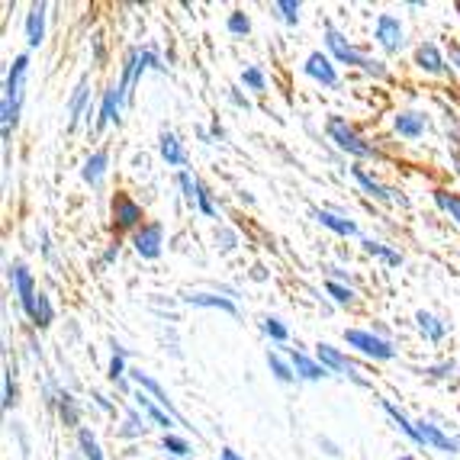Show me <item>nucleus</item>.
<instances>
[{"instance_id":"nucleus-1","label":"nucleus","mask_w":460,"mask_h":460,"mask_svg":"<svg viewBox=\"0 0 460 460\" xmlns=\"http://www.w3.org/2000/svg\"><path fill=\"white\" fill-rule=\"evenodd\" d=\"M30 71V55H16L7 71V84H4V100H0V126H4V148L10 146V132L16 129L20 107H23V81Z\"/></svg>"},{"instance_id":"nucleus-2","label":"nucleus","mask_w":460,"mask_h":460,"mask_svg":"<svg viewBox=\"0 0 460 460\" xmlns=\"http://www.w3.org/2000/svg\"><path fill=\"white\" fill-rule=\"evenodd\" d=\"M325 46H329V52H332L335 62L351 65V68L364 71V75H370V77H380V81L386 77V65L380 62V58H370V55L358 52V49H354L351 42L335 30V26H325Z\"/></svg>"},{"instance_id":"nucleus-3","label":"nucleus","mask_w":460,"mask_h":460,"mask_svg":"<svg viewBox=\"0 0 460 460\" xmlns=\"http://www.w3.org/2000/svg\"><path fill=\"white\" fill-rule=\"evenodd\" d=\"M325 132H329V138L335 142L338 152L351 155V158H367V162H384V152L376 146H370L367 138L358 136V129L348 119H341V116H332L329 123H325Z\"/></svg>"},{"instance_id":"nucleus-4","label":"nucleus","mask_w":460,"mask_h":460,"mask_svg":"<svg viewBox=\"0 0 460 460\" xmlns=\"http://www.w3.org/2000/svg\"><path fill=\"white\" fill-rule=\"evenodd\" d=\"M148 68L164 71L168 65H162V58H158V55H155L152 49H132V52L126 55L123 75H119V91L126 93V100H129V93H132V84H136L138 77L146 75Z\"/></svg>"},{"instance_id":"nucleus-5","label":"nucleus","mask_w":460,"mask_h":460,"mask_svg":"<svg viewBox=\"0 0 460 460\" xmlns=\"http://www.w3.org/2000/svg\"><path fill=\"white\" fill-rule=\"evenodd\" d=\"M345 341L354 351H361L364 358H374V361H393V358H396V348H393L386 338L374 335V332H367V329H345Z\"/></svg>"},{"instance_id":"nucleus-6","label":"nucleus","mask_w":460,"mask_h":460,"mask_svg":"<svg viewBox=\"0 0 460 460\" xmlns=\"http://www.w3.org/2000/svg\"><path fill=\"white\" fill-rule=\"evenodd\" d=\"M7 277H10V287H13V296L16 303H20V309H23L26 315H32V309H36V277H32V270L26 268L23 261H13L7 268Z\"/></svg>"},{"instance_id":"nucleus-7","label":"nucleus","mask_w":460,"mask_h":460,"mask_svg":"<svg viewBox=\"0 0 460 460\" xmlns=\"http://www.w3.org/2000/svg\"><path fill=\"white\" fill-rule=\"evenodd\" d=\"M374 39L380 42V49L390 55H399L406 49V26L402 20L393 13H380L376 16V26H374Z\"/></svg>"},{"instance_id":"nucleus-8","label":"nucleus","mask_w":460,"mask_h":460,"mask_svg":"<svg viewBox=\"0 0 460 460\" xmlns=\"http://www.w3.org/2000/svg\"><path fill=\"white\" fill-rule=\"evenodd\" d=\"M315 361L323 364L329 374H341V376H348V380H354L358 386H367V380L361 376V370L354 367L351 361H348L345 354L338 351V348H332L329 341H323V345H315Z\"/></svg>"},{"instance_id":"nucleus-9","label":"nucleus","mask_w":460,"mask_h":460,"mask_svg":"<svg viewBox=\"0 0 460 460\" xmlns=\"http://www.w3.org/2000/svg\"><path fill=\"white\" fill-rule=\"evenodd\" d=\"M132 248H136V254H138V258H146V261L162 258L164 226L162 223H146L138 232H132Z\"/></svg>"},{"instance_id":"nucleus-10","label":"nucleus","mask_w":460,"mask_h":460,"mask_svg":"<svg viewBox=\"0 0 460 460\" xmlns=\"http://www.w3.org/2000/svg\"><path fill=\"white\" fill-rule=\"evenodd\" d=\"M113 226L123 232L142 229V207H138L129 193H116L113 197Z\"/></svg>"},{"instance_id":"nucleus-11","label":"nucleus","mask_w":460,"mask_h":460,"mask_svg":"<svg viewBox=\"0 0 460 460\" xmlns=\"http://www.w3.org/2000/svg\"><path fill=\"white\" fill-rule=\"evenodd\" d=\"M123 103H126V93L119 91V84L107 87L103 91V100H100V110H97V132L107 129V126H119V113H123Z\"/></svg>"},{"instance_id":"nucleus-12","label":"nucleus","mask_w":460,"mask_h":460,"mask_svg":"<svg viewBox=\"0 0 460 460\" xmlns=\"http://www.w3.org/2000/svg\"><path fill=\"white\" fill-rule=\"evenodd\" d=\"M129 376H132V384H136L138 390H142V393H148V396H152L155 402H158V406H162V409H168V412L174 415V419H177V425H184V419H181V415H177L174 402H171L168 390H164V386L158 384V380H155L152 374H146V370H132Z\"/></svg>"},{"instance_id":"nucleus-13","label":"nucleus","mask_w":460,"mask_h":460,"mask_svg":"<svg viewBox=\"0 0 460 460\" xmlns=\"http://www.w3.org/2000/svg\"><path fill=\"white\" fill-rule=\"evenodd\" d=\"M303 75L313 77V81H319L323 87H338V71H335V62H332L329 55L323 52H313L303 62Z\"/></svg>"},{"instance_id":"nucleus-14","label":"nucleus","mask_w":460,"mask_h":460,"mask_svg":"<svg viewBox=\"0 0 460 460\" xmlns=\"http://www.w3.org/2000/svg\"><path fill=\"white\" fill-rule=\"evenodd\" d=\"M132 399H136V409H138V412H142L148 419V425H158V429H164L171 435V429L177 425V419L168 412V409H162L152 396H148V393H142V390H138Z\"/></svg>"},{"instance_id":"nucleus-15","label":"nucleus","mask_w":460,"mask_h":460,"mask_svg":"<svg viewBox=\"0 0 460 460\" xmlns=\"http://www.w3.org/2000/svg\"><path fill=\"white\" fill-rule=\"evenodd\" d=\"M46 13L49 4H32L26 13V46L30 49H39L46 42Z\"/></svg>"},{"instance_id":"nucleus-16","label":"nucleus","mask_w":460,"mask_h":460,"mask_svg":"<svg viewBox=\"0 0 460 460\" xmlns=\"http://www.w3.org/2000/svg\"><path fill=\"white\" fill-rule=\"evenodd\" d=\"M419 425V435H422V445L425 447H431V451H445V454H457V441H454L451 435H445V431L438 429L435 422H415Z\"/></svg>"},{"instance_id":"nucleus-17","label":"nucleus","mask_w":460,"mask_h":460,"mask_svg":"<svg viewBox=\"0 0 460 460\" xmlns=\"http://www.w3.org/2000/svg\"><path fill=\"white\" fill-rule=\"evenodd\" d=\"M351 177L358 181V184H361V190L370 193L374 199H384V203H402V197H399V193L393 190V187L380 184V181H376V177H370L364 168H351Z\"/></svg>"},{"instance_id":"nucleus-18","label":"nucleus","mask_w":460,"mask_h":460,"mask_svg":"<svg viewBox=\"0 0 460 460\" xmlns=\"http://www.w3.org/2000/svg\"><path fill=\"white\" fill-rule=\"evenodd\" d=\"M393 129H396V136H402V138H419V136H425V129H429V119H425V113L402 110V113L393 116Z\"/></svg>"},{"instance_id":"nucleus-19","label":"nucleus","mask_w":460,"mask_h":460,"mask_svg":"<svg viewBox=\"0 0 460 460\" xmlns=\"http://www.w3.org/2000/svg\"><path fill=\"white\" fill-rule=\"evenodd\" d=\"M415 65L425 71V75H447V62L441 49L435 42H422V46L415 49Z\"/></svg>"},{"instance_id":"nucleus-20","label":"nucleus","mask_w":460,"mask_h":460,"mask_svg":"<svg viewBox=\"0 0 460 460\" xmlns=\"http://www.w3.org/2000/svg\"><path fill=\"white\" fill-rule=\"evenodd\" d=\"M290 364H293V374H296L299 380H309V384H315V380H325V376H329V370H325L323 364L315 361V358H309V354L296 351V348L290 351Z\"/></svg>"},{"instance_id":"nucleus-21","label":"nucleus","mask_w":460,"mask_h":460,"mask_svg":"<svg viewBox=\"0 0 460 460\" xmlns=\"http://www.w3.org/2000/svg\"><path fill=\"white\" fill-rule=\"evenodd\" d=\"M184 303H187V306L219 309V313L238 315V306H235V299H229V296H219V293H187V296H184Z\"/></svg>"},{"instance_id":"nucleus-22","label":"nucleus","mask_w":460,"mask_h":460,"mask_svg":"<svg viewBox=\"0 0 460 460\" xmlns=\"http://www.w3.org/2000/svg\"><path fill=\"white\" fill-rule=\"evenodd\" d=\"M107 171H110V152L107 148H97V152L84 162V168H81V177H84L91 187H100L103 184V177H107Z\"/></svg>"},{"instance_id":"nucleus-23","label":"nucleus","mask_w":460,"mask_h":460,"mask_svg":"<svg viewBox=\"0 0 460 460\" xmlns=\"http://www.w3.org/2000/svg\"><path fill=\"white\" fill-rule=\"evenodd\" d=\"M158 152H162V158L168 162V168H184L187 164V152L174 132H168V129L162 132V138H158Z\"/></svg>"},{"instance_id":"nucleus-24","label":"nucleus","mask_w":460,"mask_h":460,"mask_svg":"<svg viewBox=\"0 0 460 460\" xmlns=\"http://www.w3.org/2000/svg\"><path fill=\"white\" fill-rule=\"evenodd\" d=\"M313 216H315V223L319 226H325V229H332L335 235H358V223L354 219H345V216H338V213H332V209H313Z\"/></svg>"},{"instance_id":"nucleus-25","label":"nucleus","mask_w":460,"mask_h":460,"mask_svg":"<svg viewBox=\"0 0 460 460\" xmlns=\"http://www.w3.org/2000/svg\"><path fill=\"white\" fill-rule=\"evenodd\" d=\"M384 412L390 415L393 422H396V429L402 431V435L412 441V445H422V435H419V425L415 422H409V415L402 412V409L396 406V402H390V399H384Z\"/></svg>"},{"instance_id":"nucleus-26","label":"nucleus","mask_w":460,"mask_h":460,"mask_svg":"<svg viewBox=\"0 0 460 460\" xmlns=\"http://www.w3.org/2000/svg\"><path fill=\"white\" fill-rule=\"evenodd\" d=\"M87 97H91V91H87V77H81L77 87H75V93H71V100H68L71 126L81 123V116H91V103H87Z\"/></svg>"},{"instance_id":"nucleus-27","label":"nucleus","mask_w":460,"mask_h":460,"mask_svg":"<svg viewBox=\"0 0 460 460\" xmlns=\"http://www.w3.org/2000/svg\"><path fill=\"white\" fill-rule=\"evenodd\" d=\"M415 325H419V332H422L425 338H429V341H441V338L447 335V323L445 319H438V315H431V313H415Z\"/></svg>"},{"instance_id":"nucleus-28","label":"nucleus","mask_w":460,"mask_h":460,"mask_svg":"<svg viewBox=\"0 0 460 460\" xmlns=\"http://www.w3.org/2000/svg\"><path fill=\"white\" fill-rule=\"evenodd\" d=\"M55 406H58V415H62V422L68 425V429H75L77 422H81V409H77L75 396L65 390H58V396H55Z\"/></svg>"},{"instance_id":"nucleus-29","label":"nucleus","mask_w":460,"mask_h":460,"mask_svg":"<svg viewBox=\"0 0 460 460\" xmlns=\"http://www.w3.org/2000/svg\"><path fill=\"white\" fill-rule=\"evenodd\" d=\"M110 380H113L119 390H129V384H126V348L116 345L113 341V361H110Z\"/></svg>"},{"instance_id":"nucleus-30","label":"nucleus","mask_w":460,"mask_h":460,"mask_svg":"<svg viewBox=\"0 0 460 460\" xmlns=\"http://www.w3.org/2000/svg\"><path fill=\"white\" fill-rule=\"evenodd\" d=\"M32 325L36 329H49L52 325V319H55V306H52V299L46 296V293H39L36 296V309H32Z\"/></svg>"},{"instance_id":"nucleus-31","label":"nucleus","mask_w":460,"mask_h":460,"mask_svg":"<svg viewBox=\"0 0 460 460\" xmlns=\"http://www.w3.org/2000/svg\"><path fill=\"white\" fill-rule=\"evenodd\" d=\"M148 431V419L146 415H138V409H126V422L119 429L123 438H142Z\"/></svg>"},{"instance_id":"nucleus-32","label":"nucleus","mask_w":460,"mask_h":460,"mask_svg":"<svg viewBox=\"0 0 460 460\" xmlns=\"http://www.w3.org/2000/svg\"><path fill=\"white\" fill-rule=\"evenodd\" d=\"M77 447L84 454V460H103V451H100V441L91 429H77Z\"/></svg>"},{"instance_id":"nucleus-33","label":"nucleus","mask_w":460,"mask_h":460,"mask_svg":"<svg viewBox=\"0 0 460 460\" xmlns=\"http://www.w3.org/2000/svg\"><path fill=\"white\" fill-rule=\"evenodd\" d=\"M364 252L367 254H376V258H384L390 268H399L402 264V254L393 252V248H386L384 242H376V238H364Z\"/></svg>"},{"instance_id":"nucleus-34","label":"nucleus","mask_w":460,"mask_h":460,"mask_svg":"<svg viewBox=\"0 0 460 460\" xmlns=\"http://www.w3.org/2000/svg\"><path fill=\"white\" fill-rule=\"evenodd\" d=\"M435 207L441 209V213H447L454 219V223L460 226V197H457V193L435 190Z\"/></svg>"},{"instance_id":"nucleus-35","label":"nucleus","mask_w":460,"mask_h":460,"mask_svg":"<svg viewBox=\"0 0 460 460\" xmlns=\"http://www.w3.org/2000/svg\"><path fill=\"white\" fill-rule=\"evenodd\" d=\"M268 367H270V374L280 380V384H293V380H296V374H293V364L284 361L280 354H268Z\"/></svg>"},{"instance_id":"nucleus-36","label":"nucleus","mask_w":460,"mask_h":460,"mask_svg":"<svg viewBox=\"0 0 460 460\" xmlns=\"http://www.w3.org/2000/svg\"><path fill=\"white\" fill-rule=\"evenodd\" d=\"M177 187H181V193H184L187 207H197V193H199V181L190 174V171H181L177 174Z\"/></svg>"},{"instance_id":"nucleus-37","label":"nucleus","mask_w":460,"mask_h":460,"mask_svg":"<svg viewBox=\"0 0 460 460\" xmlns=\"http://www.w3.org/2000/svg\"><path fill=\"white\" fill-rule=\"evenodd\" d=\"M299 10H303V4H299V0H277V4H274V13L290 26L299 23Z\"/></svg>"},{"instance_id":"nucleus-38","label":"nucleus","mask_w":460,"mask_h":460,"mask_svg":"<svg viewBox=\"0 0 460 460\" xmlns=\"http://www.w3.org/2000/svg\"><path fill=\"white\" fill-rule=\"evenodd\" d=\"M261 332L270 338V341H277V345H284L287 338H290V329H287V325L280 323V319H274V315H268V319H264V323H261Z\"/></svg>"},{"instance_id":"nucleus-39","label":"nucleus","mask_w":460,"mask_h":460,"mask_svg":"<svg viewBox=\"0 0 460 460\" xmlns=\"http://www.w3.org/2000/svg\"><path fill=\"white\" fill-rule=\"evenodd\" d=\"M242 84H245L248 91H254V93H264V87H268V77H264V71L258 68V65H252V68L242 71Z\"/></svg>"},{"instance_id":"nucleus-40","label":"nucleus","mask_w":460,"mask_h":460,"mask_svg":"<svg viewBox=\"0 0 460 460\" xmlns=\"http://www.w3.org/2000/svg\"><path fill=\"white\" fill-rule=\"evenodd\" d=\"M325 293L335 299L338 306H351V303H354V290H351V287H345V284H338V280H325Z\"/></svg>"},{"instance_id":"nucleus-41","label":"nucleus","mask_w":460,"mask_h":460,"mask_svg":"<svg viewBox=\"0 0 460 460\" xmlns=\"http://www.w3.org/2000/svg\"><path fill=\"white\" fill-rule=\"evenodd\" d=\"M162 451L174 454V457H187V454H190L193 447H190V441H187V438H181V435H164L162 438Z\"/></svg>"},{"instance_id":"nucleus-42","label":"nucleus","mask_w":460,"mask_h":460,"mask_svg":"<svg viewBox=\"0 0 460 460\" xmlns=\"http://www.w3.org/2000/svg\"><path fill=\"white\" fill-rule=\"evenodd\" d=\"M226 30H229L232 36H248V32H252V20H248L242 10H232L229 20H226Z\"/></svg>"},{"instance_id":"nucleus-43","label":"nucleus","mask_w":460,"mask_h":460,"mask_svg":"<svg viewBox=\"0 0 460 460\" xmlns=\"http://www.w3.org/2000/svg\"><path fill=\"white\" fill-rule=\"evenodd\" d=\"M197 209L203 216H207V219H216V203H213V193H209V187H203L199 184V193H197Z\"/></svg>"},{"instance_id":"nucleus-44","label":"nucleus","mask_w":460,"mask_h":460,"mask_svg":"<svg viewBox=\"0 0 460 460\" xmlns=\"http://www.w3.org/2000/svg\"><path fill=\"white\" fill-rule=\"evenodd\" d=\"M16 406V384H13V370H4V409H13Z\"/></svg>"},{"instance_id":"nucleus-45","label":"nucleus","mask_w":460,"mask_h":460,"mask_svg":"<svg viewBox=\"0 0 460 460\" xmlns=\"http://www.w3.org/2000/svg\"><path fill=\"white\" fill-rule=\"evenodd\" d=\"M116 258H119V242H113V245L107 248V254L100 258V264H110V261H116Z\"/></svg>"},{"instance_id":"nucleus-46","label":"nucleus","mask_w":460,"mask_h":460,"mask_svg":"<svg viewBox=\"0 0 460 460\" xmlns=\"http://www.w3.org/2000/svg\"><path fill=\"white\" fill-rule=\"evenodd\" d=\"M429 374L431 376H447V374H454V364H438V367H429Z\"/></svg>"},{"instance_id":"nucleus-47","label":"nucleus","mask_w":460,"mask_h":460,"mask_svg":"<svg viewBox=\"0 0 460 460\" xmlns=\"http://www.w3.org/2000/svg\"><path fill=\"white\" fill-rule=\"evenodd\" d=\"M229 97H232V103H235V107L252 110V103H248V97H242V93H238V91H229Z\"/></svg>"},{"instance_id":"nucleus-48","label":"nucleus","mask_w":460,"mask_h":460,"mask_svg":"<svg viewBox=\"0 0 460 460\" xmlns=\"http://www.w3.org/2000/svg\"><path fill=\"white\" fill-rule=\"evenodd\" d=\"M219 457H223V460H245V457H238L232 447H223V454H219Z\"/></svg>"},{"instance_id":"nucleus-49","label":"nucleus","mask_w":460,"mask_h":460,"mask_svg":"<svg viewBox=\"0 0 460 460\" xmlns=\"http://www.w3.org/2000/svg\"><path fill=\"white\" fill-rule=\"evenodd\" d=\"M447 58H451V65H457V68H460V49H457V46H451V52H447Z\"/></svg>"},{"instance_id":"nucleus-50","label":"nucleus","mask_w":460,"mask_h":460,"mask_svg":"<svg viewBox=\"0 0 460 460\" xmlns=\"http://www.w3.org/2000/svg\"><path fill=\"white\" fill-rule=\"evenodd\" d=\"M451 162H454V171H457V177H460V152H457V155H454Z\"/></svg>"},{"instance_id":"nucleus-51","label":"nucleus","mask_w":460,"mask_h":460,"mask_svg":"<svg viewBox=\"0 0 460 460\" xmlns=\"http://www.w3.org/2000/svg\"><path fill=\"white\" fill-rule=\"evenodd\" d=\"M454 138H457V148H460V132H454Z\"/></svg>"},{"instance_id":"nucleus-52","label":"nucleus","mask_w":460,"mask_h":460,"mask_svg":"<svg viewBox=\"0 0 460 460\" xmlns=\"http://www.w3.org/2000/svg\"><path fill=\"white\" fill-rule=\"evenodd\" d=\"M399 460H415V457H399Z\"/></svg>"},{"instance_id":"nucleus-53","label":"nucleus","mask_w":460,"mask_h":460,"mask_svg":"<svg viewBox=\"0 0 460 460\" xmlns=\"http://www.w3.org/2000/svg\"><path fill=\"white\" fill-rule=\"evenodd\" d=\"M457 10H460V4H457Z\"/></svg>"}]
</instances>
